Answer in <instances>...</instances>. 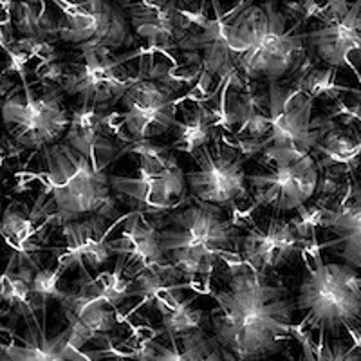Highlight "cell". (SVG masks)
I'll use <instances>...</instances> for the list:
<instances>
[{
    "instance_id": "cell-9",
    "label": "cell",
    "mask_w": 361,
    "mask_h": 361,
    "mask_svg": "<svg viewBox=\"0 0 361 361\" xmlns=\"http://www.w3.org/2000/svg\"><path fill=\"white\" fill-rule=\"evenodd\" d=\"M135 54H118L111 49L82 51L76 62L69 63V73L62 83V92L78 99V107L107 112L123 99L135 80L137 69L130 71L125 63Z\"/></svg>"
},
{
    "instance_id": "cell-27",
    "label": "cell",
    "mask_w": 361,
    "mask_h": 361,
    "mask_svg": "<svg viewBox=\"0 0 361 361\" xmlns=\"http://www.w3.org/2000/svg\"><path fill=\"white\" fill-rule=\"evenodd\" d=\"M197 296H190L188 300H183L179 307L173 309L169 314L161 316V331L157 334L164 336H177V334L195 333L202 329V311L193 309V300Z\"/></svg>"
},
{
    "instance_id": "cell-6",
    "label": "cell",
    "mask_w": 361,
    "mask_h": 361,
    "mask_svg": "<svg viewBox=\"0 0 361 361\" xmlns=\"http://www.w3.org/2000/svg\"><path fill=\"white\" fill-rule=\"evenodd\" d=\"M121 154L137 156L135 176H109L116 201L132 206V212L147 215L176 209L188 201V180L170 147L154 143H135L125 147Z\"/></svg>"
},
{
    "instance_id": "cell-22",
    "label": "cell",
    "mask_w": 361,
    "mask_h": 361,
    "mask_svg": "<svg viewBox=\"0 0 361 361\" xmlns=\"http://www.w3.org/2000/svg\"><path fill=\"white\" fill-rule=\"evenodd\" d=\"M166 343L147 338L137 349V361H224V349L204 331L164 336Z\"/></svg>"
},
{
    "instance_id": "cell-14",
    "label": "cell",
    "mask_w": 361,
    "mask_h": 361,
    "mask_svg": "<svg viewBox=\"0 0 361 361\" xmlns=\"http://www.w3.org/2000/svg\"><path fill=\"white\" fill-rule=\"evenodd\" d=\"M305 238L293 221L269 217L264 222H251L246 233L238 237L237 253L244 266L257 275L267 276L273 269L286 266L304 253Z\"/></svg>"
},
{
    "instance_id": "cell-4",
    "label": "cell",
    "mask_w": 361,
    "mask_h": 361,
    "mask_svg": "<svg viewBox=\"0 0 361 361\" xmlns=\"http://www.w3.org/2000/svg\"><path fill=\"white\" fill-rule=\"evenodd\" d=\"M237 224L222 208L193 199L173 212L161 228V251L170 266L186 279H208L219 259L244 266L237 253Z\"/></svg>"
},
{
    "instance_id": "cell-11",
    "label": "cell",
    "mask_w": 361,
    "mask_h": 361,
    "mask_svg": "<svg viewBox=\"0 0 361 361\" xmlns=\"http://www.w3.org/2000/svg\"><path fill=\"white\" fill-rule=\"evenodd\" d=\"M197 169L186 172L188 188L195 199L217 208L233 206L250 195L247 176L244 172L246 157L226 143L222 134L214 143L193 154Z\"/></svg>"
},
{
    "instance_id": "cell-8",
    "label": "cell",
    "mask_w": 361,
    "mask_h": 361,
    "mask_svg": "<svg viewBox=\"0 0 361 361\" xmlns=\"http://www.w3.org/2000/svg\"><path fill=\"white\" fill-rule=\"evenodd\" d=\"M271 98V134L264 141L266 163H293L311 156L322 135V118L312 119V102L305 92L280 82L267 83Z\"/></svg>"
},
{
    "instance_id": "cell-10",
    "label": "cell",
    "mask_w": 361,
    "mask_h": 361,
    "mask_svg": "<svg viewBox=\"0 0 361 361\" xmlns=\"http://www.w3.org/2000/svg\"><path fill=\"white\" fill-rule=\"evenodd\" d=\"M54 6L62 9L63 22L58 38L76 45L82 51L89 49H128L135 44L128 15L121 4L85 0V2H62Z\"/></svg>"
},
{
    "instance_id": "cell-20",
    "label": "cell",
    "mask_w": 361,
    "mask_h": 361,
    "mask_svg": "<svg viewBox=\"0 0 361 361\" xmlns=\"http://www.w3.org/2000/svg\"><path fill=\"white\" fill-rule=\"evenodd\" d=\"M35 325L29 327L27 336L20 338V343L15 340L0 347V361H94L92 353L76 350L71 345L69 327L60 331L54 336H47L42 327H38L37 316H33Z\"/></svg>"
},
{
    "instance_id": "cell-19",
    "label": "cell",
    "mask_w": 361,
    "mask_h": 361,
    "mask_svg": "<svg viewBox=\"0 0 361 361\" xmlns=\"http://www.w3.org/2000/svg\"><path fill=\"white\" fill-rule=\"evenodd\" d=\"M109 250L118 259L130 262V267H154L166 264L161 251V228L148 221L143 212H130L118 238L109 240Z\"/></svg>"
},
{
    "instance_id": "cell-5",
    "label": "cell",
    "mask_w": 361,
    "mask_h": 361,
    "mask_svg": "<svg viewBox=\"0 0 361 361\" xmlns=\"http://www.w3.org/2000/svg\"><path fill=\"white\" fill-rule=\"evenodd\" d=\"M45 192L51 193L54 215L60 224L98 217L121 221L116 208L111 180L105 172L94 169L85 156L71 145L56 143L44 150Z\"/></svg>"
},
{
    "instance_id": "cell-13",
    "label": "cell",
    "mask_w": 361,
    "mask_h": 361,
    "mask_svg": "<svg viewBox=\"0 0 361 361\" xmlns=\"http://www.w3.org/2000/svg\"><path fill=\"white\" fill-rule=\"evenodd\" d=\"M320 169L314 156H305L293 163L273 164L264 173L247 176L250 192L257 206L275 209L279 214L298 212L318 193Z\"/></svg>"
},
{
    "instance_id": "cell-24",
    "label": "cell",
    "mask_w": 361,
    "mask_h": 361,
    "mask_svg": "<svg viewBox=\"0 0 361 361\" xmlns=\"http://www.w3.org/2000/svg\"><path fill=\"white\" fill-rule=\"evenodd\" d=\"M2 6L8 8V18L18 38L49 42L60 35L63 18L56 17L47 2H4Z\"/></svg>"
},
{
    "instance_id": "cell-17",
    "label": "cell",
    "mask_w": 361,
    "mask_h": 361,
    "mask_svg": "<svg viewBox=\"0 0 361 361\" xmlns=\"http://www.w3.org/2000/svg\"><path fill=\"white\" fill-rule=\"evenodd\" d=\"M107 114L96 109L76 107L71 114V125L66 134V143L76 148L102 172H105L112 159L121 156L114 141L116 135L105 123Z\"/></svg>"
},
{
    "instance_id": "cell-3",
    "label": "cell",
    "mask_w": 361,
    "mask_h": 361,
    "mask_svg": "<svg viewBox=\"0 0 361 361\" xmlns=\"http://www.w3.org/2000/svg\"><path fill=\"white\" fill-rule=\"evenodd\" d=\"M159 53L137 51V74L127 94L119 102V111L109 112L105 123L127 147L152 143L154 137L176 130L177 111L185 96H177L186 82L177 74L179 62L156 60Z\"/></svg>"
},
{
    "instance_id": "cell-18",
    "label": "cell",
    "mask_w": 361,
    "mask_h": 361,
    "mask_svg": "<svg viewBox=\"0 0 361 361\" xmlns=\"http://www.w3.org/2000/svg\"><path fill=\"white\" fill-rule=\"evenodd\" d=\"M312 156L325 176L340 179L360 166L361 134L350 123H338L322 118V135Z\"/></svg>"
},
{
    "instance_id": "cell-16",
    "label": "cell",
    "mask_w": 361,
    "mask_h": 361,
    "mask_svg": "<svg viewBox=\"0 0 361 361\" xmlns=\"http://www.w3.org/2000/svg\"><path fill=\"white\" fill-rule=\"evenodd\" d=\"M320 208V226L334 233V238L320 244V250H333L343 264L361 271V179L349 186L336 208Z\"/></svg>"
},
{
    "instance_id": "cell-21",
    "label": "cell",
    "mask_w": 361,
    "mask_h": 361,
    "mask_svg": "<svg viewBox=\"0 0 361 361\" xmlns=\"http://www.w3.org/2000/svg\"><path fill=\"white\" fill-rule=\"evenodd\" d=\"M107 219L92 215L63 226L67 250L58 259V264L69 267L71 264L87 262L90 267H102L112 257L109 250V233L114 224L109 226Z\"/></svg>"
},
{
    "instance_id": "cell-2",
    "label": "cell",
    "mask_w": 361,
    "mask_h": 361,
    "mask_svg": "<svg viewBox=\"0 0 361 361\" xmlns=\"http://www.w3.org/2000/svg\"><path fill=\"white\" fill-rule=\"evenodd\" d=\"M312 230L311 244L304 250L305 275L295 296V307L302 314L295 334H307L314 329L320 338L331 333L340 338L345 329L350 336L361 333V275L347 264L324 262L320 244Z\"/></svg>"
},
{
    "instance_id": "cell-29",
    "label": "cell",
    "mask_w": 361,
    "mask_h": 361,
    "mask_svg": "<svg viewBox=\"0 0 361 361\" xmlns=\"http://www.w3.org/2000/svg\"><path fill=\"white\" fill-rule=\"evenodd\" d=\"M357 78H360V83H361V73L360 71H357ZM356 94H360V103H357V114H360V118H361V90L360 92H356Z\"/></svg>"
},
{
    "instance_id": "cell-25",
    "label": "cell",
    "mask_w": 361,
    "mask_h": 361,
    "mask_svg": "<svg viewBox=\"0 0 361 361\" xmlns=\"http://www.w3.org/2000/svg\"><path fill=\"white\" fill-rule=\"evenodd\" d=\"M320 62H314L311 54H307L305 62L302 63L298 73L293 78V85L298 87L302 92L309 98H334L338 92H354L356 90L350 87L338 85L336 83V71L333 67H320Z\"/></svg>"
},
{
    "instance_id": "cell-12",
    "label": "cell",
    "mask_w": 361,
    "mask_h": 361,
    "mask_svg": "<svg viewBox=\"0 0 361 361\" xmlns=\"http://www.w3.org/2000/svg\"><path fill=\"white\" fill-rule=\"evenodd\" d=\"M314 18L318 27L305 33L311 56L333 69L350 67L357 73L350 56H361V0H331Z\"/></svg>"
},
{
    "instance_id": "cell-26",
    "label": "cell",
    "mask_w": 361,
    "mask_h": 361,
    "mask_svg": "<svg viewBox=\"0 0 361 361\" xmlns=\"http://www.w3.org/2000/svg\"><path fill=\"white\" fill-rule=\"evenodd\" d=\"M304 347V360L302 361H361V345H347L341 338L333 341L320 338L318 345L312 347L307 334H295Z\"/></svg>"
},
{
    "instance_id": "cell-15",
    "label": "cell",
    "mask_w": 361,
    "mask_h": 361,
    "mask_svg": "<svg viewBox=\"0 0 361 361\" xmlns=\"http://www.w3.org/2000/svg\"><path fill=\"white\" fill-rule=\"evenodd\" d=\"M127 15L132 31L147 44L145 49L170 54L192 33L193 24L185 17L179 2L173 0H143L137 4H127Z\"/></svg>"
},
{
    "instance_id": "cell-28",
    "label": "cell",
    "mask_w": 361,
    "mask_h": 361,
    "mask_svg": "<svg viewBox=\"0 0 361 361\" xmlns=\"http://www.w3.org/2000/svg\"><path fill=\"white\" fill-rule=\"evenodd\" d=\"M69 267L58 264L56 269H37V275H35L33 283H31V291H33V302H40L44 305V302L47 300H58L62 291L58 289V283L60 279Z\"/></svg>"
},
{
    "instance_id": "cell-1",
    "label": "cell",
    "mask_w": 361,
    "mask_h": 361,
    "mask_svg": "<svg viewBox=\"0 0 361 361\" xmlns=\"http://www.w3.org/2000/svg\"><path fill=\"white\" fill-rule=\"evenodd\" d=\"M214 336L235 361H262L295 336V298L282 283H271L247 266L233 267L228 286L215 291Z\"/></svg>"
},
{
    "instance_id": "cell-23",
    "label": "cell",
    "mask_w": 361,
    "mask_h": 361,
    "mask_svg": "<svg viewBox=\"0 0 361 361\" xmlns=\"http://www.w3.org/2000/svg\"><path fill=\"white\" fill-rule=\"evenodd\" d=\"M183 119H179L176 128V140L169 145L170 150L185 152L193 156L206 145L214 143L217 135L222 134L214 111L206 102H190L185 99L180 103Z\"/></svg>"
},
{
    "instance_id": "cell-7",
    "label": "cell",
    "mask_w": 361,
    "mask_h": 361,
    "mask_svg": "<svg viewBox=\"0 0 361 361\" xmlns=\"http://www.w3.org/2000/svg\"><path fill=\"white\" fill-rule=\"evenodd\" d=\"M22 89H15L2 98V118L9 140L18 148L42 150L60 143L71 125V116L63 105V94L54 85L35 90L25 76Z\"/></svg>"
}]
</instances>
